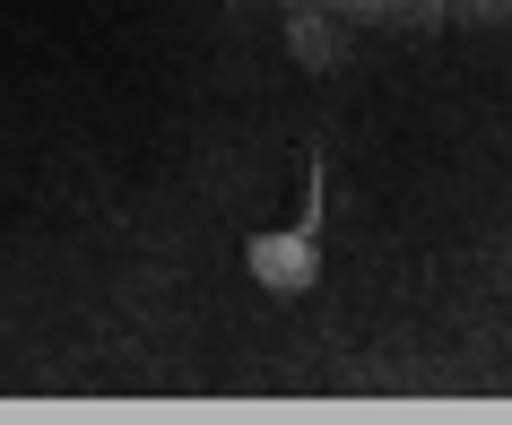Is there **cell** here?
<instances>
[{
    "label": "cell",
    "mask_w": 512,
    "mask_h": 425,
    "mask_svg": "<svg viewBox=\"0 0 512 425\" xmlns=\"http://www.w3.org/2000/svg\"><path fill=\"white\" fill-rule=\"evenodd\" d=\"M322 157L304 165V217L287 226V235H252L243 243V269H252V287L261 295H313V278H322Z\"/></svg>",
    "instance_id": "cell-1"
}]
</instances>
